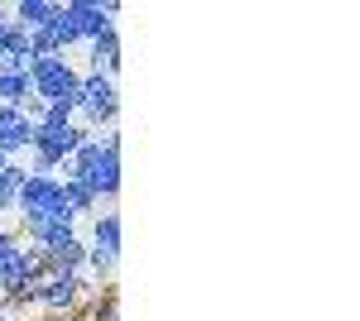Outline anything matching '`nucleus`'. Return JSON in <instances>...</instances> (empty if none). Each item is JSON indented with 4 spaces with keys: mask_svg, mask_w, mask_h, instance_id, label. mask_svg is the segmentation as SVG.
I'll use <instances>...</instances> for the list:
<instances>
[{
    "mask_svg": "<svg viewBox=\"0 0 360 321\" xmlns=\"http://www.w3.org/2000/svg\"><path fill=\"white\" fill-rule=\"evenodd\" d=\"M63 178H77L96 192V202H115L120 197V134L106 139H86L72 159L63 163Z\"/></svg>",
    "mask_w": 360,
    "mask_h": 321,
    "instance_id": "1",
    "label": "nucleus"
},
{
    "mask_svg": "<svg viewBox=\"0 0 360 321\" xmlns=\"http://www.w3.org/2000/svg\"><path fill=\"white\" fill-rule=\"evenodd\" d=\"M15 211L25 216V230L29 225H44V221H72L63 178H53V173H29L20 197H15Z\"/></svg>",
    "mask_w": 360,
    "mask_h": 321,
    "instance_id": "2",
    "label": "nucleus"
},
{
    "mask_svg": "<svg viewBox=\"0 0 360 321\" xmlns=\"http://www.w3.org/2000/svg\"><path fill=\"white\" fill-rule=\"evenodd\" d=\"M29 81H34V96H39L44 106H68V110H77L82 72H77L68 58H34V63H29Z\"/></svg>",
    "mask_w": 360,
    "mask_h": 321,
    "instance_id": "3",
    "label": "nucleus"
},
{
    "mask_svg": "<svg viewBox=\"0 0 360 321\" xmlns=\"http://www.w3.org/2000/svg\"><path fill=\"white\" fill-rule=\"evenodd\" d=\"M82 144H86V130L77 125V120H72V125H34V144H29L34 173H53V168H63Z\"/></svg>",
    "mask_w": 360,
    "mask_h": 321,
    "instance_id": "4",
    "label": "nucleus"
},
{
    "mask_svg": "<svg viewBox=\"0 0 360 321\" xmlns=\"http://www.w3.org/2000/svg\"><path fill=\"white\" fill-rule=\"evenodd\" d=\"M77 110H82L86 125H111L120 115V91H115V77L106 72H86L82 91H77Z\"/></svg>",
    "mask_w": 360,
    "mask_h": 321,
    "instance_id": "5",
    "label": "nucleus"
},
{
    "mask_svg": "<svg viewBox=\"0 0 360 321\" xmlns=\"http://www.w3.org/2000/svg\"><path fill=\"white\" fill-rule=\"evenodd\" d=\"M115 259H120V216L106 211V216H96V225H91V240H86V268L91 273H111Z\"/></svg>",
    "mask_w": 360,
    "mask_h": 321,
    "instance_id": "6",
    "label": "nucleus"
},
{
    "mask_svg": "<svg viewBox=\"0 0 360 321\" xmlns=\"http://www.w3.org/2000/svg\"><path fill=\"white\" fill-rule=\"evenodd\" d=\"M63 15L72 20V29H77V39L82 44H91V39H101L106 29H115V15H120V5L115 0H68L63 5Z\"/></svg>",
    "mask_w": 360,
    "mask_h": 321,
    "instance_id": "7",
    "label": "nucleus"
},
{
    "mask_svg": "<svg viewBox=\"0 0 360 321\" xmlns=\"http://www.w3.org/2000/svg\"><path fill=\"white\" fill-rule=\"evenodd\" d=\"M29 34L10 20V10H0V72H29Z\"/></svg>",
    "mask_w": 360,
    "mask_h": 321,
    "instance_id": "8",
    "label": "nucleus"
},
{
    "mask_svg": "<svg viewBox=\"0 0 360 321\" xmlns=\"http://www.w3.org/2000/svg\"><path fill=\"white\" fill-rule=\"evenodd\" d=\"M29 144H34V120L15 106H0V154L15 159V154H25Z\"/></svg>",
    "mask_w": 360,
    "mask_h": 321,
    "instance_id": "9",
    "label": "nucleus"
},
{
    "mask_svg": "<svg viewBox=\"0 0 360 321\" xmlns=\"http://www.w3.org/2000/svg\"><path fill=\"white\" fill-rule=\"evenodd\" d=\"M82 288H86V283L77 278V273H49V278L34 288V302H39V307H49V312H63V307H72V302H77Z\"/></svg>",
    "mask_w": 360,
    "mask_h": 321,
    "instance_id": "10",
    "label": "nucleus"
},
{
    "mask_svg": "<svg viewBox=\"0 0 360 321\" xmlns=\"http://www.w3.org/2000/svg\"><path fill=\"white\" fill-rule=\"evenodd\" d=\"M53 15H58L53 0H20V5L10 10V20L25 29V34H39V29H49V25H53Z\"/></svg>",
    "mask_w": 360,
    "mask_h": 321,
    "instance_id": "11",
    "label": "nucleus"
},
{
    "mask_svg": "<svg viewBox=\"0 0 360 321\" xmlns=\"http://www.w3.org/2000/svg\"><path fill=\"white\" fill-rule=\"evenodd\" d=\"M86 58H91V72L115 77V67H120V34H115V29H106L101 39H91V44H86Z\"/></svg>",
    "mask_w": 360,
    "mask_h": 321,
    "instance_id": "12",
    "label": "nucleus"
},
{
    "mask_svg": "<svg viewBox=\"0 0 360 321\" xmlns=\"http://www.w3.org/2000/svg\"><path fill=\"white\" fill-rule=\"evenodd\" d=\"M29 96H34V81H29V72H0V106L25 110Z\"/></svg>",
    "mask_w": 360,
    "mask_h": 321,
    "instance_id": "13",
    "label": "nucleus"
},
{
    "mask_svg": "<svg viewBox=\"0 0 360 321\" xmlns=\"http://www.w3.org/2000/svg\"><path fill=\"white\" fill-rule=\"evenodd\" d=\"M25 168L10 159L5 168H0V211H15V197H20V188H25Z\"/></svg>",
    "mask_w": 360,
    "mask_h": 321,
    "instance_id": "14",
    "label": "nucleus"
},
{
    "mask_svg": "<svg viewBox=\"0 0 360 321\" xmlns=\"http://www.w3.org/2000/svg\"><path fill=\"white\" fill-rule=\"evenodd\" d=\"M63 192H68V207H72V216L96 211V192L86 188V183H77V178H63Z\"/></svg>",
    "mask_w": 360,
    "mask_h": 321,
    "instance_id": "15",
    "label": "nucleus"
},
{
    "mask_svg": "<svg viewBox=\"0 0 360 321\" xmlns=\"http://www.w3.org/2000/svg\"><path fill=\"white\" fill-rule=\"evenodd\" d=\"M49 39H53V48H58V53H68L72 44H82V39H77V29H72V20L63 15V5H58L53 25H49Z\"/></svg>",
    "mask_w": 360,
    "mask_h": 321,
    "instance_id": "16",
    "label": "nucleus"
},
{
    "mask_svg": "<svg viewBox=\"0 0 360 321\" xmlns=\"http://www.w3.org/2000/svg\"><path fill=\"white\" fill-rule=\"evenodd\" d=\"M20 249H25V244L15 240V235H10V230H0V273H5V268L15 264V254H20Z\"/></svg>",
    "mask_w": 360,
    "mask_h": 321,
    "instance_id": "17",
    "label": "nucleus"
},
{
    "mask_svg": "<svg viewBox=\"0 0 360 321\" xmlns=\"http://www.w3.org/2000/svg\"><path fill=\"white\" fill-rule=\"evenodd\" d=\"M5 163H10V159H5V154H0V168H5Z\"/></svg>",
    "mask_w": 360,
    "mask_h": 321,
    "instance_id": "18",
    "label": "nucleus"
}]
</instances>
